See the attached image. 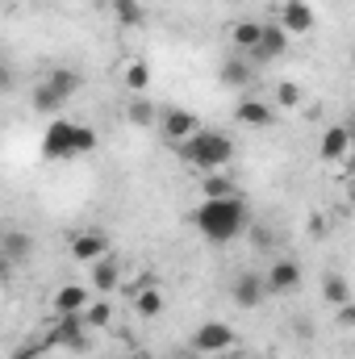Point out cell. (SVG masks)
Returning a JSON list of instances; mask_svg holds the SVG:
<instances>
[{
	"label": "cell",
	"mask_w": 355,
	"mask_h": 359,
	"mask_svg": "<svg viewBox=\"0 0 355 359\" xmlns=\"http://www.w3.org/2000/svg\"><path fill=\"white\" fill-rule=\"evenodd\" d=\"M180 159L188 163V168H196V172H226V163L234 159V142L226 138V134H217V130H196L192 138H184L176 147Z\"/></svg>",
	"instance_id": "2"
},
{
	"label": "cell",
	"mask_w": 355,
	"mask_h": 359,
	"mask_svg": "<svg viewBox=\"0 0 355 359\" xmlns=\"http://www.w3.org/2000/svg\"><path fill=\"white\" fill-rule=\"evenodd\" d=\"M29 247H34V238L29 234H4V259H25L29 255Z\"/></svg>",
	"instance_id": "26"
},
{
	"label": "cell",
	"mask_w": 355,
	"mask_h": 359,
	"mask_svg": "<svg viewBox=\"0 0 355 359\" xmlns=\"http://www.w3.org/2000/svg\"><path fill=\"white\" fill-rule=\"evenodd\" d=\"M234 117H239L243 126L267 130V126H276V104H267V100H260V96H243L239 109H234Z\"/></svg>",
	"instance_id": "12"
},
{
	"label": "cell",
	"mask_w": 355,
	"mask_h": 359,
	"mask_svg": "<svg viewBox=\"0 0 355 359\" xmlns=\"http://www.w3.org/2000/svg\"><path fill=\"white\" fill-rule=\"evenodd\" d=\"M42 80H46V84H51V88L59 92V96H67V100H72V96H76V92H80V76H76V72H72V67H55V72H46V76H42Z\"/></svg>",
	"instance_id": "19"
},
{
	"label": "cell",
	"mask_w": 355,
	"mask_h": 359,
	"mask_svg": "<svg viewBox=\"0 0 355 359\" xmlns=\"http://www.w3.org/2000/svg\"><path fill=\"white\" fill-rule=\"evenodd\" d=\"M88 284L92 292H100V297H109L117 284H121V259L109 251V255H100V259H92L88 264Z\"/></svg>",
	"instance_id": "8"
},
{
	"label": "cell",
	"mask_w": 355,
	"mask_h": 359,
	"mask_svg": "<svg viewBox=\"0 0 355 359\" xmlns=\"http://www.w3.org/2000/svg\"><path fill=\"white\" fill-rule=\"evenodd\" d=\"M117 359H151V355H142V351H134V355H117Z\"/></svg>",
	"instance_id": "34"
},
{
	"label": "cell",
	"mask_w": 355,
	"mask_h": 359,
	"mask_svg": "<svg viewBox=\"0 0 355 359\" xmlns=\"http://www.w3.org/2000/svg\"><path fill=\"white\" fill-rule=\"evenodd\" d=\"M8 88H13V72L0 63V92H8Z\"/></svg>",
	"instance_id": "31"
},
{
	"label": "cell",
	"mask_w": 355,
	"mask_h": 359,
	"mask_svg": "<svg viewBox=\"0 0 355 359\" xmlns=\"http://www.w3.org/2000/svg\"><path fill=\"white\" fill-rule=\"evenodd\" d=\"M134 309H138V318H159V313H163V292H159L155 284H151V288H138Z\"/></svg>",
	"instance_id": "23"
},
{
	"label": "cell",
	"mask_w": 355,
	"mask_h": 359,
	"mask_svg": "<svg viewBox=\"0 0 355 359\" xmlns=\"http://www.w3.org/2000/svg\"><path fill=\"white\" fill-rule=\"evenodd\" d=\"M297 104H301V88H297L293 80L276 84V109H297Z\"/></svg>",
	"instance_id": "27"
},
{
	"label": "cell",
	"mask_w": 355,
	"mask_h": 359,
	"mask_svg": "<svg viewBox=\"0 0 355 359\" xmlns=\"http://www.w3.org/2000/svg\"><path fill=\"white\" fill-rule=\"evenodd\" d=\"M192 226L209 238V243H217V247H226V243H234L247 226H251V213H247V201L234 192V196H213V201H201L196 209H192Z\"/></svg>",
	"instance_id": "1"
},
{
	"label": "cell",
	"mask_w": 355,
	"mask_h": 359,
	"mask_svg": "<svg viewBox=\"0 0 355 359\" xmlns=\"http://www.w3.org/2000/svg\"><path fill=\"white\" fill-rule=\"evenodd\" d=\"M109 4H113V17H117L121 25H130V29L147 21V8H142V0H109Z\"/></svg>",
	"instance_id": "24"
},
{
	"label": "cell",
	"mask_w": 355,
	"mask_h": 359,
	"mask_svg": "<svg viewBox=\"0 0 355 359\" xmlns=\"http://www.w3.org/2000/svg\"><path fill=\"white\" fill-rule=\"evenodd\" d=\"M176 359H201V355H192V351H180V355Z\"/></svg>",
	"instance_id": "35"
},
{
	"label": "cell",
	"mask_w": 355,
	"mask_h": 359,
	"mask_svg": "<svg viewBox=\"0 0 355 359\" xmlns=\"http://www.w3.org/2000/svg\"><path fill=\"white\" fill-rule=\"evenodd\" d=\"M201 130V121H196V113H188V109H163L159 113V134L172 142V147H180L184 138H192Z\"/></svg>",
	"instance_id": "7"
},
{
	"label": "cell",
	"mask_w": 355,
	"mask_h": 359,
	"mask_svg": "<svg viewBox=\"0 0 355 359\" xmlns=\"http://www.w3.org/2000/svg\"><path fill=\"white\" fill-rule=\"evenodd\" d=\"M335 313H339V326H351V322H355V305H351V301H347V305H339Z\"/></svg>",
	"instance_id": "30"
},
{
	"label": "cell",
	"mask_w": 355,
	"mask_h": 359,
	"mask_svg": "<svg viewBox=\"0 0 355 359\" xmlns=\"http://www.w3.org/2000/svg\"><path fill=\"white\" fill-rule=\"evenodd\" d=\"M217 80H222V88H247L251 80H255V63L247 59V55H230L222 67H217Z\"/></svg>",
	"instance_id": "11"
},
{
	"label": "cell",
	"mask_w": 355,
	"mask_h": 359,
	"mask_svg": "<svg viewBox=\"0 0 355 359\" xmlns=\"http://www.w3.org/2000/svg\"><path fill=\"white\" fill-rule=\"evenodd\" d=\"M100 255H109V238H105L100 230H84V234L72 238V259L92 264V259H100Z\"/></svg>",
	"instance_id": "14"
},
{
	"label": "cell",
	"mask_w": 355,
	"mask_h": 359,
	"mask_svg": "<svg viewBox=\"0 0 355 359\" xmlns=\"http://www.w3.org/2000/svg\"><path fill=\"white\" fill-rule=\"evenodd\" d=\"M234 347V326H226V322H205V326H196L192 330V339H188V351L192 355H226Z\"/></svg>",
	"instance_id": "4"
},
{
	"label": "cell",
	"mask_w": 355,
	"mask_h": 359,
	"mask_svg": "<svg viewBox=\"0 0 355 359\" xmlns=\"http://www.w3.org/2000/svg\"><path fill=\"white\" fill-rule=\"evenodd\" d=\"M284 50H288V34H284L280 25H264V29H260V42H255V50H251L247 59L260 67V63H272V59H280Z\"/></svg>",
	"instance_id": "10"
},
{
	"label": "cell",
	"mask_w": 355,
	"mask_h": 359,
	"mask_svg": "<svg viewBox=\"0 0 355 359\" xmlns=\"http://www.w3.org/2000/svg\"><path fill=\"white\" fill-rule=\"evenodd\" d=\"M260 29H264V21H239V25L230 29L234 50H239V55H251V50H255V42H260Z\"/></svg>",
	"instance_id": "18"
},
{
	"label": "cell",
	"mask_w": 355,
	"mask_h": 359,
	"mask_svg": "<svg viewBox=\"0 0 355 359\" xmlns=\"http://www.w3.org/2000/svg\"><path fill=\"white\" fill-rule=\"evenodd\" d=\"M42 355H46V347L42 343H29V347H17L8 359H42Z\"/></svg>",
	"instance_id": "29"
},
{
	"label": "cell",
	"mask_w": 355,
	"mask_h": 359,
	"mask_svg": "<svg viewBox=\"0 0 355 359\" xmlns=\"http://www.w3.org/2000/svg\"><path fill=\"white\" fill-rule=\"evenodd\" d=\"M264 301H267L264 276H255V271H243V276L234 280V305H243V309H255V305H264Z\"/></svg>",
	"instance_id": "13"
},
{
	"label": "cell",
	"mask_w": 355,
	"mask_h": 359,
	"mask_svg": "<svg viewBox=\"0 0 355 359\" xmlns=\"http://www.w3.org/2000/svg\"><path fill=\"white\" fill-rule=\"evenodd\" d=\"M121 84L130 92H147L151 84V63L147 59H134V63H126V72H121Z\"/></svg>",
	"instance_id": "21"
},
{
	"label": "cell",
	"mask_w": 355,
	"mask_h": 359,
	"mask_svg": "<svg viewBox=\"0 0 355 359\" xmlns=\"http://www.w3.org/2000/svg\"><path fill=\"white\" fill-rule=\"evenodd\" d=\"M322 301L326 305H347L351 301V284H347V276H326V284H322Z\"/></svg>",
	"instance_id": "22"
},
{
	"label": "cell",
	"mask_w": 355,
	"mask_h": 359,
	"mask_svg": "<svg viewBox=\"0 0 355 359\" xmlns=\"http://www.w3.org/2000/svg\"><path fill=\"white\" fill-rule=\"evenodd\" d=\"M42 347H63V351H88V326L80 322V313H72V318H55V326L46 330V339H42Z\"/></svg>",
	"instance_id": "5"
},
{
	"label": "cell",
	"mask_w": 355,
	"mask_h": 359,
	"mask_svg": "<svg viewBox=\"0 0 355 359\" xmlns=\"http://www.w3.org/2000/svg\"><path fill=\"white\" fill-rule=\"evenodd\" d=\"M347 155H351V130H347V126L322 130V159H326V163H339V159H347Z\"/></svg>",
	"instance_id": "15"
},
{
	"label": "cell",
	"mask_w": 355,
	"mask_h": 359,
	"mask_svg": "<svg viewBox=\"0 0 355 359\" xmlns=\"http://www.w3.org/2000/svg\"><path fill=\"white\" fill-rule=\"evenodd\" d=\"M88 305V288L84 284H63L55 292V318H72V313H84Z\"/></svg>",
	"instance_id": "16"
},
{
	"label": "cell",
	"mask_w": 355,
	"mask_h": 359,
	"mask_svg": "<svg viewBox=\"0 0 355 359\" xmlns=\"http://www.w3.org/2000/svg\"><path fill=\"white\" fill-rule=\"evenodd\" d=\"M251 243H260V247H267V243H272V234H267V230H251Z\"/></svg>",
	"instance_id": "32"
},
{
	"label": "cell",
	"mask_w": 355,
	"mask_h": 359,
	"mask_svg": "<svg viewBox=\"0 0 355 359\" xmlns=\"http://www.w3.org/2000/svg\"><path fill=\"white\" fill-rule=\"evenodd\" d=\"M155 117H159L155 104H147V100H134V104H130V121H134V126H155Z\"/></svg>",
	"instance_id": "28"
},
{
	"label": "cell",
	"mask_w": 355,
	"mask_h": 359,
	"mask_svg": "<svg viewBox=\"0 0 355 359\" xmlns=\"http://www.w3.org/2000/svg\"><path fill=\"white\" fill-rule=\"evenodd\" d=\"M80 322H84L88 330H105V326L113 322V305H109L105 297H100V301H88V305H84V313H80Z\"/></svg>",
	"instance_id": "20"
},
{
	"label": "cell",
	"mask_w": 355,
	"mask_h": 359,
	"mask_svg": "<svg viewBox=\"0 0 355 359\" xmlns=\"http://www.w3.org/2000/svg\"><path fill=\"white\" fill-rule=\"evenodd\" d=\"M201 192H205V201H213V196H234V184L222 176V172H209V176L201 180Z\"/></svg>",
	"instance_id": "25"
},
{
	"label": "cell",
	"mask_w": 355,
	"mask_h": 359,
	"mask_svg": "<svg viewBox=\"0 0 355 359\" xmlns=\"http://www.w3.org/2000/svg\"><path fill=\"white\" fill-rule=\"evenodd\" d=\"M96 151V130L92 126H76L72 117H51L46 134H42V155L46 159H76V155H88Z\"/></svg>",
	"instance_id": "3"
},
{
	"label": "cell",
	"mask_w": 355,
	"mask_h": 359,
	"mask_svg": "<svg viewBox=\"0 0 355 359\" xmlns=\"http://www.w3.org/2000/svg\"><path fill=\"white\" fill-rule=\"evenodd\" d=\"M29 104H34V113H42V117H59V113H63V104H67V96H59L46 80H38L34 92H29Z\"/></svg>",
	"instance_id": "17"
},
{
	"label": "cell",
	"mask_w": 355,
	"mask_h": 359,
	"mask_svg": "<svg viewBox=\"0 0 355 359\" xmlns=\"http://www.w3.org/2000/svg\"><path fill=\"white\" fill-rule=\"evenodd\" d=\"M297 284H301V264H297V259H276L264 276L267 297H284V292H293Z\"/></svg>",
	"instance_id": "9"
},
{
	"label": "cell",
	"mask_w": 355,
	"mask_h": 359,
	"mask_svg": "<svg viewBox=\"0 0 355 359\" xmlns=\"http://www.w3.org/2000/svg\"><path fill=\"white\" fill-rule=\"evenodd\" d=\"M288 38H301V34H314L318 17H314V4L309 0H284L280 4V21H276Z\"/></svg>",
	"instance_id": "6"
},
{
	"label": "cell",
	"mask_w": 355,
	"mask_h": 359,
	"mask_svg": "<svg viewBox=\"0 0 355 359\" xmlns=\"http://www.w3.org/2000/svg\"><path fill=\"white\" fill-rule=\"evenodd\" d=\"M8 271H13V259H4V255H0V284L8 280Z\"/></svg>",
	"instance_id": "33"
}]
</instances>
